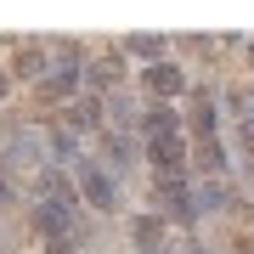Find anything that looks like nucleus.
<instances>
[{
    "mask_svg": "<svg viewBox=\"0 0 254 254\" xmlns=\"http://www.w3.org/2000/svg\"><path fill=\"white\" fill-rule=\"evenodd\" d=\"M6 85H11V79H6V73H0V96H6Z\"/></svg>",
    "mask_w": 254,
    "mask_h": 254,
    "instance_id": "obj_23",
    "label": "nucleus"
},
{
    "mask_svg": "<svg viewBox=\"0 0 254 254\" xmlns=\"http://www.w3.org/2000/svg\"><path fill=\"white\" fill-rule=\"evenodd\" d=\"M40 198H63V203H73V198H68V170H63V164H51V170L40 175Z\"/></svg>",
    "mask_w": 254,
    "mask_h": 254,
    "instance_id": "obj_12",
    "label": "nucleus"
},
{
    "mask_svg": "<svg viewBox=\"0 0 254 254\" xmlns=\"http://www.w3.org/2000/svg\"><path fill=\"white\" fill-rule=\"evenodd\" d=\"M220 164H226V153H220V141H215V136H209V141H198V170L209 175V181L220 175Z\"/></svg>",
    "mask_w": 254,
    "mask_h": 254,
    "instance_id": "obj_13",
    "label": "nucleus"
},
{
    "mask_svg": "<svg viewBox=\"0 0 254 254\" xmlns=\"http://www.w3.org/2000/svg\"><path fill=\"white\" fill-rule=\"evenodd\" d=\"M130 237H136V254L164 249V215H141V220H130Z\"/></svg>",
    "mask_w": 254,
    "mask_h": 254,
    "instance_id": "obj_7",
    "label": "nucleus"
},
{
    "mask_svg": "<svg viewBox=\"0 0 254 254\" xmlns=\"http://www.w3.org/2000/svg\"><path fill=\"white\" fill-rule=\"evenodd\" d=\"M153 203H158V215L164 220H198V192H192L187 181H153Z\"/></svg>",
    "mask_w": 254,
    "mask_h": 254,
    "instance_id": "obj_2",
    "label": "nucleus"
},
{
    "mask_svg": "<svg viewBox=\"0 0 254 254\" xmlns=\"http://www.w3.org/2000/svg\"><path fill=\"white\" fill-rule=\"evenodd\" d=\"M96 113H102V102H96V96H79V102H73V108H68L73 130H91V125H96Z\"/></svg>",
    "mask_w": 254,
    "mask_h": 254,
    "instance_id": "obj_14",
    "label": "nucleus"
},
{
    "mask_svg": "<svg viewBox=\"0 0 254 254\" xmlns=\"http://www.w3.org/2000/svg\"><path fill=\"white\" fill-rule=\"evenodd\" d=\"M102 147H108L113 170H125V164H136V141H130L125 130H108V136H102Z\"/></svg>",
    "mask_w": 254,
    "mask_h": 254,
    "instance_id": "obj_9",
    "label": "nucleus"
},
{
    "mask_svg": "<svg viewBox=\"0 0 254 254\" xmlns=\"http://www.w3.org/2000/svg\"><path fill=\"white\" fill-rule=\"evenodd\" d=\"M243 147H254V113H243Z\"/></svg>",
    "mask_w": 254,
    "mask_h": 254,
    "instance_id": "obj_20",
    "label": "nucleus"
},
{
    "mask_svg": "<svg viewBox=\"0 0 254 254\" xmlns=\"http://www.w3.org/2000/svg\"><path fill=\"white\" fill-rule=\"evenodd\" d=\"M181 254H209V249H203V243H187V249H181Z\"/></svg>",
    "mask_w": 254,
    "mask_h": 254,
    "instance_id": "obj_22",
    "label": "nucleus"
},
{
    "mask_svg": "<svg viewBox=\"0 0 254 254\" xmlns=\"http://www.w3.org/2000/svg\"><path fill=\"white\" fill-rule=\"evenodd\" d=\"M147 91H153L158 102H170V96L187 91V73L175 68V63H153V68H147Z\"/></svg>",
    "mask_w": 254,
    "mask_h": 254,
    "instance_id": "obj_6",
    "label": "nucleus"
},
{
    "mask_svg": "<svg viewBox=\"0 0 254 254\" xmlns=\"http://www.w3.org/2000/svg\"><path fill=\"white\" fill-rule=\"evenodd\" d=\"M147 158H153V175H158V181H181L187 141H181V136H170V141H153V147H147Z\"/></svg>",
    "mask_w": 254,
    "mask_h": 254,
    "instance_id": "obj_4",
    "label": "nucleus"
},
{
    "mask_svg": "<svg viewBox=\"0 0 254 254\" xmlns=\"http://www.w3.org/2000/svg\"><path fill=\"white\" fill-rule=\"evenodd\" d=\"M141 130L153 141H170L175 136V113H170V102H153V108H147V119H141Z\"/></svg>",
    "mask_w": 254,
    "mask_h": 254,
    "instance_id": "obj_8",
    "label": "nucleus"
},
{
    "mask_svg": "<svg viewBox=\"0 0 254 254\" xmlns=\"http://www.w3.org/2000/svg\"><path fill=\"white\" fill-rule=\"evenodd\" d=\"M203 209H209V215H215V209H232V187L203 181V187H198V215H203Z\"/></svg>",
    "mask_w": 254,
    "mask_h": 254,
    "instance_id": "obj_11",
    "label": "nucleus"
},
{
    "mask_svg": "<svg viewBox=\"0 0 254 254\" xmlns=\"http://www.w3.org/2000/svg\"><path fill=\"white\" fill-rule=\"evenodd\" d=\"M0 203H11V181H6V175H0Z\"/></svg>",
    "mask_w": 254,
    "mask_h": 254,
    "instance_id": "obj_21",
    "label": "nucleus"
},
{
    "mask_svg": "<svg viewBox=\"0 0 254 254\" xmlns=\"http://www.w3.org/2000/svg\"><path fill=\"white\" fill-rule=\"evenodd\" d=\"M40 68H46L40 46H23V51H17V73H23V79H40Z\"/></svg>",
    "mask_w": 254,
    "mask_h": 254,
    "instance_id": "obj_17",
    "label": "nucleus"
},
{
    "mask_svg": "<svg viewBox=\"0 0 254 254\" xmlns=\"http://www.w3.org/2000/svg\"><path fill=\"white\" fill-rule=\"evenodd\" d=\"M130 51L147 57V63H158V57H164V40L158 34H130Z\"/></svg>",
    "mask_w": 254,
    "mask_h": 254,
    "instance_id": "obj_16",
    "label": "nucleus"
},
{
    "mask_svg": "<svg viewBox=\"0 0 254 254\" xmlns=\"http://www.w3.org/2000/svg\"><path fill=\"white\" fill-rule=\"evenodd\" d=\"M51 158L57 164H79V141H73L68 130H57V136H51Z\"/></svg>",
    "mask_w": 254,
    "mask_h": 254,
    "instance_id": "obj_15",
    "label": "nucleus"
},
{
    "mask_svg": "<svg viewBox=\"0 0 254 254\" xmlns=\"http://www.w3.org/2000/svg\"><path fill=\"white\" fill-rule=\"evenodd\" d=\"M192 130H198V141H209V136H215V102H209L203 91L192 96Z\"/></svg>",
    "mask_w": 254,
    "mask_h": 254,
    "instance_id": "obj_10",
    "label": "nucleus"
},
{
    "mask_svg": "<svg viewBox=\"0 0 254 254\" xmlns=\"http://www.w3.org/2000/svg\"><path fill=\"white\" fill-rule=\"evenodd\" d=\"M79 73H85L79 46H68V51H63V63H57V73H51V79H40V91H46V96H68L73 85H79Z\"/></svg>",
    "mask_w": 254,
    "mask_h": 254,
    "instance_id": "obj_5",
    "label": "nucleus"
},
{
    "mask_svg": "<svg viewBox=\"0 0 254 254\" xmlns=\"http://www.w3.org/2000/svg\"><path fill=\"white\" fill-rule=\"evenodd\" d=\"M108 79H119V57H108V63L91 68V85H108Z\"/></svg>",
    "mask_w": 254,
    "mask_h": 254,
    "instance_id": "obj_18",
    "label": "nucleus"
},
{
    "mask_svg": "<svg viewBox=\"0 0 254 254\" xmlns=\"http://www.w3.org/2000/svg\"><path fill=\"white\" fill-rule=\"evenodd\" d=\"M34 226L51 237H79V220H73V203H63V198H40L34 203Z\"/></svg>",
    "mask_w": 254,
    "mask_h": 254,
    "instance_id": "obj_3",
    "label": "nucleus"
},
{
    "mask_svg": "<svg viewBox=\"0 0 254 254\" xmlns=\"http://www.w3.org/2000/svg\"><path fill=\"white\" fill-rule=\"evenodd\" d=\"M249 175H254V158H249Z\"/></svg>",
    "mask_w": 254,
    "mask_h": 254,
    "instance_id": "obj_24",
    "label": "nucleus"
},
{
    "mask_svg": "<svg viewBox=\"0 0 254 254\" xmlns=\"http://www.w3.org/2000/svg\"><path fill=\"white\" fill-rule=\"evenodd\" d=\"M46 254H73V237H57V243H51Z\"/></svg>",
    "mask_w": 254,
    "mask_h": 254,
    "instance_id": "obj_19",
    "label": "nucleus"
},
{
    "mask_svg": "<svg viewBox=\"0 0 254 254\" xmlns=\"http://www.w3.org/2000/svg\"><path fill=\"white\" fill-rule=\"evenodd\" d=\"M73 181H79V192H85V203H91V209H113V203H119V181H113L108 164L79 158V164H73Z\"/></svg>",
    "mask_w": 254,
    "mask_h": 254,
    "instance_id": "obj_1",
    "label": "nucleus"
}]
</instances>
